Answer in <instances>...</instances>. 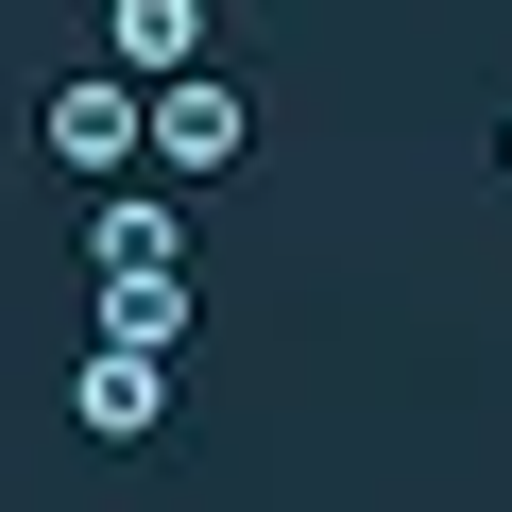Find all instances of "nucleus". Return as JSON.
Returning a JSON list of instances; mask_svg holds the SVG:
<instances>
[{"mask_svg": "<svg viewBox=\"0 0 512 512\" xmlns=\"http://www.w3.org/2000/svg\"><path fill=\"white\" fill-rule=\"evenodd\" d=\"M239 137H256V103H239L222 69H154V86H137V171L188 188V171H239Z\"/></svg>", "mask_w": 512, "mask_h": 512, "instance_id": "nucleus-1", "label": "nucleus"}, {"mask_svg": "<svg viewBox=\"0 0 512 512\" xmlns=\"http://www.w3.org/2000/svg\"><path fill=\"white\" fill-rule=\"evenodd\" d=\"M35 154H52V171H137V69L35 86Z\"/></svg>", "mask_w": 512, "mask_h": 512, "instance_id": "nucleus-2", "label": "nucleus"}, {"mask_svg": "<svg viewBox=\"0 0 512 512\" xmlns=\"http://www.w3.org/2000/svg\"><path fill=\"white\" fill-rule=\"evenodd\" d=\"M171 376H188V359L86 342V359H69V410H86V444H171Z\"/></svg>", "mask_w": 512, "mask_h": 512, "instance_id": "nucleus-3", "label": "nucleus"}, {"mask_svg": "<svg viewBox=\"0 0 512 512\" xmlns=\"http://www.w3.org/2000/svg\"><path fill=\"white\" fill-rule=\"evenodd\" d=\"M86 274H188V188H103L86 205Z\"/></svg>", "mask_w": 512, "mask_h": 512, "instance_id": "nucleus-4", "label": "nucleus"}, {"mask_svg": "<svg viewBox=\"0 0 512 512\" xmlns=\"http://www.w3.org/2000/svg\"><path fill=\"white\" fill-rule=\"evenodd\" d=\"M188 274H103V308H86V342H137V359H188Z\"/></svg>", "mask_w": 512, "mask_h": 512, "instance_id": "nucleus-5", "label": "nucleus"}, {"mask_svg": "<svg viewBox=\"0 0 512 512\" xmlns=\"http://www.w3.org/2000/svg\"><path fill=\"white\" fill-rule=\"evenodd\" d=\"M103 69H205V0H103Z\"/></svg>", "mask_w": 512, "mask_h": 512, "instance_id": "nucleus-6", "label": "nucleus"}]
</instances>
